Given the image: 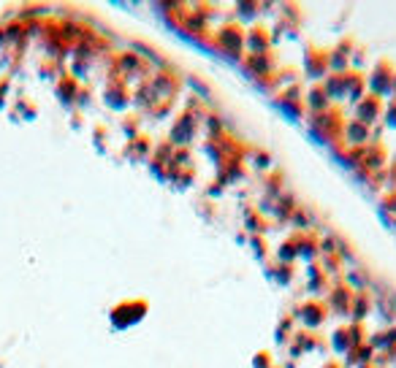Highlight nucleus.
Segmentation results:
<instances>
[{
	"instance_id": "nucleus-1",
	"label": "nucleus",
	"mask_w": 396,
	"mask_h": 368,
	"mask_svg": "<svg viewBox=\"0 0 396 368\" xmlns=\"http://www.w3.org/2000/svg\"><path fill=\"white\" fill-rule=\"evenodd\" d=\"M394 68H391V62L388 60H380L375 65V71H372V79H369V90L372 95H377V98H383V95H388L391 87H394Z\"/></svg>"
},
{
	"instance_id": "nucleus-2",
	"label": "nucleus",
	"mask_w": 396,
	"mask_h": 368,
	"mask_svg": "<svg viewBox=\"0 0 396 368\" xmlns=\"http://www.w3.org/2000/svg\"><path fill=\"white\" fill-rule=\"evenodd\" d=\"M386 114V106H383V98H377V95H363V100L356 103V117H359V122H363L366 127L369 125H375L380 117Z\"/></svg>"
},
{
	"instance_id": "nucleus-3",
	"label": "nucleus",
	"mask_w": 396,
	"mask_h": 368,
	"mask_svg": "<svg viewBox=\"0 0 396 368\" xmlns=\"http://www.w3.org/2000/svg\"><path fill=\"white\" fill-rule=\"evenodd\" d=\"M329 71V52H321V49H309L307 52V73L312 79H323Z\"/></svg>"
},
{
	"instance_id": "nucleus-4",
	"label": "nucleus",
	"mask_w": 396,
	"mask_h": 368,
	"mask_svg": "<svg viewBox=\"0 0 396 368\" xmlns=\"http://www.w3.org/2000/svg\"><path fill=\"white\" fill-rule=\"evenodd\" d=\"M217 41H220V46H223L226 52H231V55H239V52L244 49V33L239 30V28H223L220 35H217Z\"/></svg>"
},
{
	"instance_id": "nucleus-5",
	"label": "nucleus",
	"mask_w": 396,
	"mask_h": 368,
	"mask_svg": "<svg viewBox=\"0 0 396 368\" xmlns=\"http://www.w3.org/2000/svg\"><path fill=\"white\" fill-rule=\"evenodd\" d=\"M342 133H345V138H348L350 147H366V141H369V127L363 122H359V120L342 125Z\"/></svg>"
},
{
	"instance_id": "nucleus-6",
	"label": "nucleus",
	"mask_w": 396,
	"mask_h": 368,
	"mask_svg": "<svg viewBox=\"0 0 396 368\" xmlns=\"http://www.w3.org/2000/svg\"><path fill=\"white\" fill-rule=\"evenodd\" d=\"M298 317L304 320V325H321L323 320H326V309L323 304H318V301H309V304H304V306L298 309Z\"/></svg>"
},
{
	"instance_id": "nucleus-7",
	"label": "nucleus",
	"mask_w": 396,
	"mask_h": 368,
	"mask_svg": "<svg viewBox=\"0 0 396 368\" xmlns=\"http://www.w3.org/2000/svg\"><path fill=\"white\" fill-rule=\"evenodd\" d=\"M193 130H196L193 117H190V114H185V117H179V120H177L174 130H171V138H174L177 144H188V141H190V136H193Z\"/></svg>"
},
{
	"instance_id": "nucleus-8",
	"label": "nucleus",
	"mask_w": 396,
	"mask_h": 368,
	"mask_svg": "<svg viewBox=\"0 0 396 368\" xmlns=\"http://www.w3.org/2000/svg\"><path fill=\"white\" fill-rule=\"evenodd\" d=\"M304 103L312 109V114H323V111H329L331 109V100H329V95L323 92V87H315V90L307 92Z\"/></svg>"
},
{
	"instance_id": "nucleus-9",
	"label": "nucleus",
	"mask_w": 396,
	"mask_h": 368,
	"mask_svg": "<svg viewBox=\"0 0 396 368\" xmlns=\"http://www.w3.org/2000/svg\"><path fill=\"white\" fill-rule=\"evenodd\" d=\"M363 92H366V84H363V76L359 73H348V98L353 103L363 100Z\"/></svg>"
},
{
	"instance_id": "nucleus-10",
	"label": "nucleus",
	"mask_w": 396,
	"mask_h": 368,
	"mask_svg": "<svg viewBox=\"0 0 396 368\" xmlns=\"http://www.w3.org/2000/svg\"><path fill=\"white\" fill-rule=\"evenodd\" d=\"M350 311H353V320H363L366 311H369V295H366V293H353Z\"/></svg>"
},
{
	"instance_id": "nucleus-11",
	"label": "nucleus",
	"mask_w": 396,
	"mask_h": 368,
	"mask_svg": "<svg viewBox=\"0 0 396 368\" xmlns=\"http://www.w3.org/2000/svg\"><path fill=\"white\" fill-rule=\"evenodd\" d=\"M331 344H334V349H336V352H350V349H353V344H350V333H348V328H339V331L331 336Z\"/></svg>"
},
{
	"instance_id": "nucleus-12",
	"label": "nucleus",
	"mask_w": 396,
	"mask_h": 368,
	"mask_svg": "<svg viewBox=\"0 0 396 368\" xmlns=\"http://www.w3.org/2000/svg\"><path fill=\"white\" fill-rule=\"evenodd\" d=\"M350 301H353V293L345 290V287H339V290L334 293V298H331V304H334L336 311H348V309H350Z\"/></svg>"
},
{
	"instance_id": "nucleus-13",
	"label": "nucleus",
	"mask_w": 396,
	"mask_h": 368,
	"mask_svg": "<svg viewBox=\"0 0 396 368\" xmlns=\"http://www.w3.org/2000/svg\"><path fill=\"white\" fill-rule=\"evenodd\" d=\"M253 366L255 368H271V355H269V352H258Z\"/></svg>"
},
{
	"instance_id": "nucleus-14",
	"label": "nucleus",
	"mask_w": 396,
	"mask_h": 368,
	"mask_svg": "<svg viewBox=\"0 0 396 368\" xmlns=\"http://www.w3.org/2000/svg\"><path fill=\"white\" fill-rule=\"evenodd\" d=\"M386 122L391 125V127H396V98L386 106Z\"/></svg>"
},
{
	"instance_id": "nucleus-15",
	"label": "nucleus",
	"mask_w": 396,
	"mask_h": 368,
	"mask_svg": "<svg viewBox=\"0 0 396 368\" xmlns=\"http://www.w3.org/2000/svg\"><path fill=\"white\" fill-rule=\"evenodd\" d=\"M323 368H342V366H339V363H334V360H329V363H326Z\"/></svg>"
},
{
	"instance_id": "nucleus-16",
	"label": "nucleus",
	"mask_w": 396,
	"mask_h": 368,
	"mask_svg": "<svg viewBox=\"0 0 396 368\" xmlns=\"http://www.w3.org/2000/svg\"><path fill=\"white\" fill-rule=\"evenodd\" d=\"M391 90H394V95H396V73H394V87H391Z\"/></svg>"
}]
</instances>
